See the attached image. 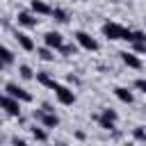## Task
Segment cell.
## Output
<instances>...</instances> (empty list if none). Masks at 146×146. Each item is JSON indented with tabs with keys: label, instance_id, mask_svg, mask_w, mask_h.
Segmentation results:
<instances>
[{
	"label": "cell",
	"instance_id": "cell-1",
	"mask_svg": "<svg viewBox=\"0 0 146 146\" xmlns=\"http://www.w3.org/2000/svg\"><path fill=\"white\" fill-rule=\"evenodd\" d=\"M128 32H130V30H125V27H123V25H119V23H112V21L103 23V34H105L107 39H112V41H119V39H123V41H125Z\"/></svg>",
	"mask_w": 146,
	"mask_h": 146
},
{
	"label": "cell",
	"instance_id": "cell-2",
	"mask_svg": "<svg viewBox=\"0 0 146 146\" xmlns=\"http://www.w3.org/2000/svg\"><path fill=\"white\" fill-rule=\"evenodd\" d=\"M34 121H39L43 128H57L59 125V116L55 112H46V110H34L32 112Z\"/></svg>",
	"mask_w": 146,
	"mask_h": 146
},
{
	"label": "cell",
	"instance_id": "cell-3",
	"mask_svg": "<svg viewBox=\"0 0 146 146\" xmlns=\"http://www.w3.org/2000/svg\"><path fill=\"white\" fill-rule=\"evenodd\" d=\"M5 94L11 96V98H16V100H21V103H30V100H32V94L25 91L23 87H18L16 82H7V84H5Z\"/></svg>",
	"mask_w": 146,
	"mask_h": 146
},
{
	"label": "cell",
	"instance_id": "cell-4",
	"mask_svg": "<svg viewBox=\"0 0 146 146\" xmlns=\"http://www.w3.org/2000/svg\"><path fill=\"white\" fill-rule=\"evenodd\" d=\"M75 41H78V46H82L84 50H89V52H94V50H98V41L91 36V34H87V32H82V30H78L75 34Z\"/></svg>",
	"mask_w": 146,
	"mask_h": 146
},
{
	"label": "cell",
	"instance_id": "cell-5",
	"mask_svg": "<svg viewBox=\"0 0 146 146\" xmlns=\"http://www.w3.org/2000/svg\"><path fill=\"white\" fill-rule=\"evenodd\" d=\"M0 105H2V110L9 114V116H18L21 119V100H16V98H11V96H2L0 98Z\"/></svg>",
	"mask_w": 146,
	"mask_h": 146
},
{
	"label": "cell",
	"instance_id": "cell-6",
	"mask_svg": "<svg viewBox=\"0 0 146 146\" xmlns=\"http://www.w3.org/2000/svg\"><path fill=\"white\" fill-rule=\"evenodd\" d=\"M55 98H57L62 105H73V103H75V91L68 89V87H64V84H57V89H55Z\"/></svg>",
	"mask_w": 146,
	"mask_h": 146
},
{
	"label": "cell",
	"instance_id": "cell-7",
	"mask_svg": "<svg viewBox=\"0 0 146 146\" xmlns=\"http://www.w3.org/2000/svg\"><path fill=\"white\" fill-rule=\"evenodd\" d=\"M116 112L114 110H110V107H105L103 112H100V116H98V123H100V128L103 130H114V123H116Z\"/></svg>",
	"mask_w": 146,
	"mask_h": 146
},
{
	"label": "cell",
	"instance_id": "cell-8",
	"mask_svg": "<svg viewBox=\"0 0 146 146\" xmlns=\"http://www.w3.org/2000/svg\"><path fill=\"white\" fill-rule=\"evenodd\" d=\"M43 43H46L48 48H52V50H62L64 39H62L59 32H46V34H43Z\"/></svg>",
	"mask_w": 146,
	"mask_h": 146
},
{
	"label": "cell",
	"instance_id": "cell-9",
	"mask_svg": "<svg viewBox=\"0 0 146 146\" xmlns=\"http://www.w3.org/2000/svg\"><path fill=\"white\" fill-rule=\"evenodd\" d=\"M119 55H121V62H123L125 66H130V68H141V59H139L135 52H128V50H125V52H119Z\"/></svg>",
	"mask_w": 146,
	"mask_h": 146
},
{
	"label": "cell",
	"instance_id": "cell-10",
	"mask_svg": "<svg viewBox=\"0 0 146 146\" xmlns=\"http://www.w3.org/2000/svg\"><path fill=\"white\" fill-rule=\"evenodd\" d=\"M14 39L18 41V46H21L23 50H27V52H32V50H34V41H32L25 32H16V34H14Z\"/></svg>",
	"mask_w": 146,
	"mask_h": 146
},
{
	"label": "cell",
	"instance_id": "cell-11",
	"mask_svg": "<svg viewBox=\"0 0 146 146\" xmlns=\"http://www.w3.org/2000/svg\"><path fill=\"white\" fill-rule=\"evenodd\" d=\"M16 21H18V25H23V27H34L39 21L30 14V11H18V16H16Z\"/></svg>",
	"mask_w": 146,
	"mask_h": 146
},
{
	"label": "cell",
	"instance_id": "cell-12",
	"mask_svg": "<svg viewBox=\"0 0 146 146\" xmlns=\"http://www.w3.org/2000/svg\"><path fill=\"white\" fill-rule=\"evenodd\" d=\"M114 96H116L121 103H125V105H130V103L135 100L132 91H130V89H125V87H114Z\"/></svg>",
	"mask_w": 146,
	"mask_h": 146
},
{
	"label": "cell",
	"instance_id": "cell-13",
	"mask_svg": "<svg viewBox=\"0 0 146 146\" xmlns=\"http://www.w3.org/2000/svg\"><path fill=\"white\" fill-rule=\"evenodd\" d=\"M30 7H32V11H34V14H39V16L52 14V7H48L43 0H32V2H30Z\"/></svg>",
	"mask_w": 146,
	"mask_h": 146
},
{
	"label": "cell",
	"instance_id": "cell-14",
	"mask_svg": "<svg viewBox=\"0 0 146 146\" xmlns=\"http://www.w3.org/2000/svg\"><path fill=\"white\" fill-rule=\"evenodd\" d=\"M36 80H39V82H41L43 87L52 89V91H55V89H57V84H59V82H57L55 78H50V75H48L46 71H39V73H36Z\"/></svg>",
	"mask_w": 146,
	"mask_h": 146
},
{
	"label": "cell",
	"instance_id": "cell-15",
	"mask_svg": "<svg viewBox=\"0 0 146 146\" xmlns=\"http://www.w3.org/2000/svg\"><path fill=\"white\" fill-rule=\"evenodd\" d=\"M36 55H39L41 59H46V62L55 59V50H52V48H48V46H46V48H39V50H36Z\"/></svg>",
	"mask_w": 146,
	"mask_h": 146
},
{
	"label": "cell",
	"instance_id": "cell-16",
	"mask_svg": "<svg viewBox=\"0 0 146 146\" xmlns=\"http://www.w3.org/2000/svg\"><path fill=\"white\" fill-rule=\"evenodd\" d=\"M32 137H34L36 141H46V139H48V132H46V128H36V125H34V128H32Z\"/></svg>",
	"mask_w": 146,
	"mask_h": 146
},
{
	"label": "cell",
	"instance_id": "cell-17",
	"mask_svg": "<svg viewBox=\"0 0 146 146\" xmlns=\"http://www.w3.org/2000/svg\"><path fill=\"white\" fill-rule=\"evenodd\" d=\"M0 52H2V64H5V66H9V64L14 62V52H11L7 46H2V50H0Z\"/></svg>",
	"mask_w": 146,
	"mask_h": 146
},
{
	"label": "cell",
	"instance_id": "cell-18",
	"mask_svg": "<svg viewBox=\"0 0 146 146\" xmlns=\"http://www.w3.org/2000/svg\"><path fill=\"white\" fill-rule=\"evenodd\" d=\"M52 16H55V21H59V23H66V21H68V14H66L64 9H59V7L52 9Z\"/></svg>",
	"mask_w": 146,
	"mask_h": 146
},
{
	"label": "cell",
	"instance_id": "cell-19",
	"mask_svg": "<svg viewBox=\"0 0 146 146\" xmlns=\"http://www.w3.org/2000/svg\"><path fill=\"white\" fill-rule=\"evenodd\" d=\"M18 73H21L23 80H30V78H32V68H30L27 64H21V66H18Z\"/></svg>",
	"mask_w": 146,
	"mask_h": 146
},
{
	"label": "cell",
	"instance_id": "cell-20",
	"mask_svg": "<svg viewBox=\"0 0 146 146\" xmlns=\"http://www.w3.org/2000/svg\"><path fill=\"white\" fill-rule=\"evenodd\" d=\"M132 135H135V139H137V141H146V130H144L141 125H137V128L132 130Z\"/></svg>",
	"mask_w": 146,
	"mask_h": 146
},
{
	"label": "cell",
	"instance_id": "cell-21",
	"mask_svg": "<svg viewBox=\"0 0 146 146\" xmlns=\"http://www.w3.org/2000/svg\"><path fill=\"white\" fill-rule=\"evenodd\" d=\"M135 89H139V91H144V94H146V80H144V78L135 80Z\"/></svg>",
	"mask_w": 146,
	"mask_h": 146
},
{
	"label": "cell",
	"instance_id": "cell-22",
	"mask_svg": "<svg viewBox=\"0 0 146 146\" xmlns=\"http://www.w3.org/2000/svg\"><path fill=\"white\" fill-rule=\"evenodd\" d=\"M59 52H62V55H73V52H75V48H73V46H66V43H64Z\"/></svg>",
	"mask_w": 146,
	"mask_h": 146
},
{
	"label": "cell",
	"instance_id": "cell-23",
	"mask_svg": "<svg viewBox=\"0 0 146 146\" xmlns=\"http://www.w3.org/2000/svg\"><path fill=\"white\" fill-rule=\"evenodd\" d=\"M135 52H146V43H132Z\"/></svg>",
	"mask_w": 146,
	"mask_h": 146
},
{
	"label": "cell",
	"instance_id": "cell-24",
	"mask_svg": "<svg viewBox=\"0 0 146 146\" xmlns=\"http://www.w3.org/2000/svg\"><path fill=\"white\" fill-rule=\"evenodd\" d=\"M11 144H14V146H30L25 139H18V137H14V139H11Z\"/></svg>",
	"mask_w": 146,
	"mask_h": 146
},
{
	"label": "cell",
	"instance_id": "cell-25",
	"mask_svg": "<svg viewBox=\"0 0 146 146\" xmlns=\"http://www.w3.org/2000/svg\"><path fill=\"white\" fill-rule=\"evenodd\" d=\"M55 146H66V144H55Z\"/></svg>",
	"mask_w": 146,
	"mask_h": 146
},
{
	"label": "cell",
	"instance_id": "cell-26",
	"mask_svg": "<svg viewBox=\"0 0 146 146\" xmlns=\"http://www.w3.org/2000/svg\"><path fill=\"white\" fill-rule=\"evenodd\" d=\"M125 146H135V144H125Z\"/></svg>",
	"mask_w": 146,
	"mask_h": 146
}]
</instances>
